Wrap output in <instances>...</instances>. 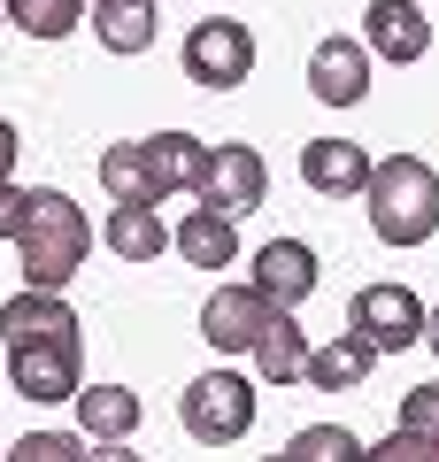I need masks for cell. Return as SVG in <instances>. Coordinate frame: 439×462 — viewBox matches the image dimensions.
I'll return each instance as SVG.
<instances>
[{"instance_id": "obj_1", "label": "cell", "mask_w": 439, "mask_h": 462, "mask_svg": "<svg viewBox=\"0 0 439 462\" xmlns=\"http://www.w3.org/2000/svg\"><path fill=\"white\" fill-rule=\"evenodd\" d=\"M93 254V224L70 193L54 185H32V208H23V231H16V263H23V285H70Z\"/></svg>"}, {"instance_id": "obj_2", "label": "cell", "mask_w": 439, "mask_h": 462, "mask_svg": "<svg viewBox=\"0 0 439 462\" xmlns=\"http://www.w3.org/2000/svg\"><path fill=\"white\" fill-rule=\"evenodd\" d=\"M362 200H370V231L386 247H424L439 231V170L424 154H386Z\"/></svg>"}, {"instance_id": "obj_3", "label": "cell", "mask_w": 439, "mask_h": 462, "mask_svg": "<svg viewBox=\"0 0 439 462\" xmlns=\"http://www.w3.org/2000/svg\"><path fill=\"white\" fill-rule=\"evenodd\" d=\"M185 431H193L201 447H231L255 431V385L239 378V370H201L193 385H185Z\"/></svg>"}, {"instance_id": "obj_4", "label": "cell", "mask_w": 439, "mask_h": 462, "mask_svg": "<svg viewBox=\"0 0 439 462\" xmlns=\"http://www.w3.org/2000/svg\"><path fill=\"white\" fill-rule=\"evenodd\" d=\"M185 78L193 85H209V93H231V85H247L255 78V32L247 23H231V16H209V23H193L185 32Z\"/></svg>"}, {"instance_id": "obj_5", "label": "cell", "mask_w": 439, "mask_h": 462, "mask_svg": "<svg viewBox=\"0 0 439 462\" xmlns=\"http://www.w3.org/2000/svg\"><path fill=\"white\" fill-rule=\"evenodd\" d=\"M424 300L408 293V285H362L355 293V316H347V324L362 331V339L378 346V355H408V346L424 339Z\"/></svg>"}, {"instance_id": "obj_6", "label": "cell", "mask_w": 439, "mask_h": 462, "mask_svg": "<svg viewBox=\"0 0 439 462\" xmlns=\"http://www.w3.org/2000/svg\"><path fill=\"white\" fill-rule=\"evenodd\" d=\"M8 378H16V393L23 401H78V339H23V346H8Z\"/></svg>"}, {"instance_id": "obj_7", "label": "cell", "mask_w": 439, "mask_h": 462, "mask_svg": "<svg viewBox=\"0 0 439 462\" xmlns=\"http://www.w3.org/2000/svg\"><path fill=\"white\" fill-rule=\"evenodd\" d=\"M262 324H270L262 285H216V293L201 300V339H209L216 355H255Z\"/></svg>"}, {"instance_id": "obj_8", "label": "cell", "mask_w": 439, "mask_h": 462, "mask_svg": "<svg viewBox=\"0 0 439 462\" xmlns=\"http://www.w3.org/2000/svg\"><path fill=\"white\" fill-rule=\"evenodd\" d=\"M262 193H270V162H262L255 147H239V139H224V147L209 154V178H201V200L224 216H255Z\"/></svg>"}, {"instance_id": "obj_9", "label": "cell", "mask_w": 439, "mask_h": 462, "mask_svg": "<svg viewBox=\"0 0 439 462\" xmlns=\"http://www.w3.org/2000/svg\"><path fill=\"white\" fill-rule=\"evenodd\" d=\"M309 93L324 100V108H355V100L370 93V47L347 39V32L316 39L309 47Z\"/></svg>"}, {"instance_id": "obj_10", "label": "cell", "mask_w": 439, "mask_h": 462, "mask_svg": "<svg viewBox=\"0 0 439 462\" xmlns=\"http://www.w3.org/2000/svg\"><path fill=\"white\" fill-rule=\"evenodd\" d=\"M362 47L378 54V62H424V47H432V16H424L416 0H370V16H362Z\"/></svg>"}, {"instance_id": "obj_11", "label": "cell", "mask_w": 439, "mask_h": 462, "mask_svg": "<svg viewBox=\"0 0 439 462\" xmlns=\"http://www.w3.org/2000/svg\"><path fill=\"white\" fill-rule=\"evenodd\" d=\"M370 147H355V139H309L301 147V185L324 200H347V193H370Z\"/></svg>"}, {"instance_id": "obj_12", "label": "cell", "mask_w": 439, "mask_h": 462, "mask_svg": "<svg viewBox=\"0 0 439 462\" xmlns=\"http://www.w3.org/2000/svg\"><path fill=\"white\" fill-rule=\"evenodd\" d=\"M255 285L270 309H301V300L316 293V247L309 239H270V247L255 254Z\"/></svg>"}, {"instance_id": "obj_13", "label": "cell", "mask_w": 439, "mask_h": 462, "mask_svg": "<svg viewBox=\"0 0 439 462\" xmlns=\"http://www.w3.org/2000/svg\"><path fill=\"white\" fill-rule=\"evenodd\" d=\"M170 247H178L193 270H231L239 263V216H224V208L201 200V208H185V224L170 231Z\"/></svg>"}, {"instance_id": "obj_14", "label": "cell", "mask_w": 439, "mask_h": 462, "mask_svg": "<svg viewBox=\"0 0 439 462\" xmlns=\"http://www.w3.org/2000/svg\"><path fill=\"white\" fill-rule=\"evenodd\" d=\"M370 370H378V346L362 339L355 324H347V331H332L324 346H309V385H316V393H355V385L370 378Z\"/></svg>"}, {"instance_id": "obj_15", "label": "cell", "mask_w": 439, "mask_h": 462, "mask_svg": "<svg viewBox=\"0 0 439 462\" xmlns=\"http://www.w3.org/2000/svg\"><path fill=\"white\" fill-rule=\"evenodd\" d=\"M78 431L93 447H124L139 431V393L131 385H78Z\"/></svg>"}, {"instance_id": "obj_16", "label": "cell", "mask_w": 439, "mask_h": 462, "mask_svg": "<svg viewBox=\"0 0 439 462\" xmlns=\"http://www.w3.org/2000/svg\"><path fill=\"white\" fill-rule=\"evenodd\" d=\"M255 370H262V385H301L309 378V331L293 324V309H270V324L255 339Z\"/></svg>"}, {"instance_id": "obj_17", "label": "cell", "mask_w": 439, "mask_h": 462, "mask_svg": "<svg viewBox=\"0 0 439 462\" xmlns=\"http://www.w3.org/2000/svg\"><path fill=\"white\" fill-rule=\"evenodd\" d=\"M100 247L124 254V263H154V254L170 247V231H163V208H146V200H116L108 224H100Z\"/></svg>"}, {"instance_id": "obj_18", "label": "cell", "mask_w": 439, "mask_h": 462, "mask_svg": "<svg viewBox=\"0 0 439 462\" xmlns=\"http://www.w3.org/2000/svg\"><path fill=\"white\" fill-rule=\"evenodd\" d=\"M370 455H386V462H439V385H408V401H401V431H393L386 447H370Z\"/></svg>"}, {"instance_id": "obj_19", "label": "cell", "mask_w": 439, "mask_h": 462, "mask_svg": "<svg viewBox=\"0 0 439 462\" xmlns=\"http://www.w3.org/2000/svg\"><path fill=\"white\" fill-rule=\"evenodd\" d=\"M100 185H108L116 200H146V208H163V170H154V154H146V139H131V147H108L100 154Z\"/></svg>"}, {"instance_id": "obj_20", "label": "cell", "mask_w": 439, "mask_h": 462, "mask_svg": "<svg viewBox=\"0 0 439 462\" xmlns=\"http://www.w3.org/2000/svg\"><path fill=\"white\" fill-rule=\"evenodd\" d=\"M93 32H100L108 54H146L154 47V0H100Z\"/></svg>"}, {"instance_id": "obj_21", "label": "cell", "mask_w": 439, "mask_h": 462, "mask_svg": "<svg viewBox=\"0 0 439 462\" xmlns=\"http://www.w3.org/2000/svg\"><path fill=\"white\" fill-rule=\"evenodd\" d=\"M146 154H154V170H163V185L170 193H201V178H209V154L216 147H201L193 132H163V139H146Z\"/></svg>"}, {"instance_id": "obj_22", "label": "cell", "mask_w": 439, "mask_h": 462, "mask_svg": "<svg viewBox=\"0 0 439 462\" xmlns=\"http://www.w3.org/2000/svg\"><path fill=\"white\" fill-rule=\"evenodd\" d=\"M8 23L32 39H70L85 23V0H8Z\"/></svg>"}, {"instance_id": "obj_23", "label": "cell", "mask_w": 439, "mask_h": 462, "mask_svg": "<svg viewBox=\"0 0 439 462\" xmlns=\"http://www.w3.org/2000/svg\"><path fill=\"white\" fill-rule=\"evenodd\" d=\"M285 455L293 462H340V455H370V447H362L347 424H309V431H293V439H285Z\"/></svg>"}, {"instance_id": "obj_24", "label": "cell", "mask_w": 439, "mask_h": 462, "mask_svg": "<svg viewBox=\"0 0 439 462\" xmlns=\"http://www.w3.org/2000/svg\"><path fill=\"white\" fill-rule=\"evenodd\" d=\"M85 455V431H32L16 439V462H78Z\"/></svg>"}, {"instance_id": "obj_25", "label": "cell", "mask_w": 439, "mask_h": 462, "mask_svg": "<svg viewBox=\"0 0 439 462\" xmlns=\"http://www.w3.org/2000/svg\"><path fill=\"white\" fill-rule=\"evenodd\" d=\"M23 208H32V193H23V185H0V239L23 231Z\"/></svg>"}, {"instance_id": "obj_26", "label": "cell", "mask_w": 439, "mask_h": 462, "mask_svg": "<svg viewBox=\"0 0 439 462\" xmlns=\"http://www.w3.org/2000/svg\"><path fill=\"white\" fill-rule=\"evenodd\" d=\"M8 170H16V124L0 116V185H8Z\"/></svg>"}, {"instance_id": "obj_27", "label": "cell", "mask_w": 439, "mask_h": 462, "mask_svg": "<svg viewBox=\"0 0 439 462\" xmlns=\"http://www.w3.org/2000/svg\"><path fill=\"white\" fill-rule=\"evenodd\" d=\"M424 346H432V355H439V309L424 316Z\"/></svg>"}, {"instance_id": "obj_28", "label": "cell", "mask_w": 439, "mask_h": 462, "mask_svg": "<svg viewBox=\"0 0 439 462\" xmlns=\"http://www.w3.org/2000/svg\"><path fill=\"white\" fill-rule=\"evenodd\" d=\"M0 23H8V8H0Z\"/></svg>"}, {"instance_id": "obj_29", "label": "cell", "mask_w": 439, "mask_h": 462, "mask_svg": "<svg viewBox=\"0 0 439 462\" xmlns=\"http://www.w3.org/2000/svg\"><path fill=\"white\" fill-rule=\"evenodd\" d=\"M0 8H8V0H0Z\"/></svg>"}]
</instances>
